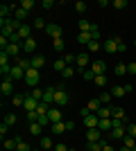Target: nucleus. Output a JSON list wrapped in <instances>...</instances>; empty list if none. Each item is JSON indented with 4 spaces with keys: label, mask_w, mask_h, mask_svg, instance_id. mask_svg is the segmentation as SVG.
<instances>
[{
    "label": "nucleus",
    "mask_w": 136,
    "mask_h": 151,
    "mask_svg": "<svg viewBox=\"0 0 136 151\" xmlns=\"http://www.w3.org/2000/svg\"><path fill=\"white\" fill-rule=\"evenodd\" d=\"M0 93L5 95V97H9V95H14V83L9 77H5V81H2V86H0Z\"/></svg>",
    "instance_id": "0eeeda50"
},
{
    "label": "nucleus",
    "mask_w": 136,
    "mask_h": 151,
    "mask_svg": "<svg viewBox=\"0 0 136 151\" xmlns=\"http://www.w3.org/2000/svg\"><path fill=\"white\" fill-rule=\"evenodd\" d=\"M113 72H116V77H125L127 75V63H118L113 68Z\"/></svg>",
    "instance_id": "cd10ccee"
},
{
    "label": "nucleus",
    "mask_w": 136,
    "mask_h": 151,
    "mask_svg": "<svg viewBox=\"0 0 136 151\" xmlns=\"http://www.w3.org/2000/svg\"><path fill=\"white\" fill-rule=\"evenodd\" d=\"M41 7H43V9H52V7H55V2H52V0H43V2H41Z\"/></svg>",
    "instance_id": "6e6d98bb"
},
{
    "label": "nucleus",
    "mask_w": 136,
    "mask_h": 151,
    "mask_svg": "<svg viewBox=\"0 0 136 151\" xmlns=\"http://www.w3.org/2000/svg\"><path fill=\"white\" fill-rule=\"evenodd\" d=\"M95 115L100 117V120H109V117H111V106H102Z\"/></svg>",
    "instance_id": "5701e85b"
},
{
    "label": "nucleus",
    "mask_w": 136,
    "mask_h": 151,
    "mask_svg": "<svg viewBox=\"0 0 136 151\" xmlns=\"http://www.w3.org/2000/svg\"><path fill=\"white\" fill-rule=\"evenodd\" d=\"M127 135L136 138V122H129V124H127Z\"/></svg>",
    "instance_id": "49530a36"
},
{
    "label": "nucleus",
    "mask_w": 136,
    "mask_h": 151,
    "mask_svg": "<svg viewBox=\"0 0 136 151\" xmlns=\"http://www.w3.org/2000/svg\"><path fill=\"white\" fill-rule=\"evenodd\" d=\"M50 131L52 133H64V131H68V129H66V122H55V124H50Z\"/></svg>",
    "instance_id": "aec40b11"
},
{
    "label": "nucleus",
    "mask_w": 136,
    "mask_h": 151,
    "mask_svg": "<svg viewBox=\"0 0 136 151\" xmlns=\"http://www.w3.org/2000/svg\"><path fill=\"white\" fill-rule=\"evenodd\" d=\"M55 151H68V147L64 142H59V145H55Z\"/></svg>",
    "instance_id": "4d7b16f0"
},
{
    "label": "nucleus",
    "mask_w": 136,
    "mask_h": 151,
    "mask_svg": "<svg viewBox=\"0 0 136 151\" xmlns=\"http://www.w3.org/2000/svg\"><path fill=\"white\" fill-rule=\"evenodd\" d=\"M111 97H113V95H111V93H102V95H97V99L102 101V106H109Z\"/></svg>",
    "instance_id": "2f4dec72"
},
{
    "label": "nucleus",
    "mask_w": 136,
    "mask_h": 151,
    "mask_svg": "<svg viewBox=\"0 0 136 151\" xmlns=\"http://www.w3.org/2000/svg\"><path fill=\"white\" fill-rule=\"evenodd\" d=\"M64 61H66V65H75V63H77V57H75V54H64Z\"/></svg>",
    "instance_id": "a19ab883"
},
{
    "label": "nucleus",
    "mask_w": 136,
    "mask_h": 151,
    "mask_svg": "<svg viewBox=\"0 0 136 151\" xmlns=\"http://www.w3.org/2000/svg\"><path fill=\"white\" fill-rule=\"evenodd\" d=\"M127 75H136V61L127 63Z\"/></svg>",
    "instance_id": "603ef678"
},
{
    "label": "nucleus",
    "mask_w": 136,
    "mask_h": 151,
    "mask_svg": "<svg viewBox=\"0 0 136 151\" xmlns=\"http://www.w3.org/2000/svg\"><path fill=\"white\" fill-rule=\"evenodd\" d=\"M97 124H100V117H97L95 113H91L84 117V126L86 129H97Z\"/></svg>",
    "instance_id": "6e6552de"
},
{
    "label": "nucleus",
    "mask_w": 136,
    "mask_h": 151,
    "mask_svg": "<svg viewBox=\"0 0 136 151\" xmlns=\"http://www.w3.org/2000/svg\"><path fill=\"white\" fill-rule=\"evenodd\" d=\"M52 50H55V52H64L66 50L64 38H55V41H52Z\"/></svg>",
    "instance_id": "393cba45"
},
{
    "label": "nucleus",
    "mask_w": 136,
    "mask_h": 151,
    "mask_svg": "<svg viewBox=\"0 0 136 151\" xmlns=\"http://www.w3.org/2000/svg\"><path fill=\"white\" fill-rule=\"evenodd\" d=\"M7 54H9V57H12V59H18V52H20V45H16V43H9V45H7Z\"/></svg>",
    "instance_id": "6ab92c4d"
},
{
    "label": "nucleus",
    "mask_w": 136,
    "mask_h": 151,
    "mask_svg": "<svg viewBox=\"0 0 136 151\" xmlns=\"http://www.w3.org/2000/svg\"><path fill=\"white\" fill-rule=\"evenodd\" d=\"M123 145H125V147H129L132 151H136V138H132V135H125V138H123Z\"/></svg>",
    "instance_id": "bb28decb"
},
{
    "label": "nucleus",
    "mask_w": 136,
    "mask_h": 151,
    "mask_svg": "<svg viewBox=\"0 0 136 151\" xmlns=\"http://www.w3.org/2000/svg\"><path fill=\"white\" fill-rule=\"evenodd\" d=\"M43 93H45V90H41V88H34L30 97H34V99H39V101H43Z\"/></svg>",
    "instance_id": "79ce46f5"
},
{
    "label": "nucleus",
    "mask_w": 136,
    "mask_h": 151,
    "mask_svg": "<svg viewBox=\"0 0 136 151\" xmlns=\"http://www.w3.org/2000/svg\"><path fill=\"white\" fill-rule=\"evenodd\" d=\"M127 7V0H113V9H125Z\"/></svg>",
    "instance_id": "09e8293b"
},
{
    "label": "nucleus",
    "mask_w": 136,
    "mask_h": 151,
    "mask_svg": "<svg viewBox=\"0 0 136 151\" xmlns=\"http://www.w3.org/2000/svg\"><path fill=\"white\" fill-rule=\"evenodd\" d=\"M86 140L89 142H100L102 140V131L100 129H86Z\"/></svg>",
    "instance_id": "39448f33"
},
{
    "label": "nucleus",
    "mask_w": 136,
    "mask_h": 151,
    "mask_svg": "<svg viewBox=\"0 0 136 151\" xmlns=\"http://www.w3.org/2000/svg\"><path fill=\"white\" fill-rule=\"evenodd\" d=\"M39 77H41V72H39V70L30 68V70L25 72V79H23V81H25L27 86H32V88H36V83H39Z\"/></svg>",
    "instance_id": "f03ea898"
},
{
    "label": "nucleus",
    "mask_w": 136,
    "mask_h": 151,
    "mask_svg": "<svg viewBox=\"0 0 136 151\" xmlns=\"http://www.w3.org/2000/svg\"><path fill=\"white\" fill-rule=\"evenodd\" d=\"M73 75H75V68H73V65H68V68H66L64 72H61V77H64V79H71Z\"/></svg>",
    "instance_id": "37998d69"
},
{
    "label": "nucleus",
    "mask_w": 136,
    "mask_h": 151,
    "mask_svg": "<svg viewBox=\"0 0 136 151\" xmlns=\"http://www.w3.org/2000/svg\"><path fill=\"white\" fill-rule=\"evenodd\" d=\"M55 86H50V88H45V93H43V104H48V106H52L55 104Z\"/></svg>",
    "instance_id": "1a4fd4ad"
},
{
    "label": "nucleus",
    "mask_w": 136,
    "mask_h": 151,
    "mask_svg": "<svg viewBox=\"0 0 136 151\" xmlns=\"http://www.w3.org/2000/svg\"><path fill=\"white\" fill-rule=\"evenodd\" d=\"M16 140H18V145H16V151H32V147L27 145V142H23L20 138H16Z\"/></svg>",
    "instance_id": "72a5a7b5"
},
{
    "label": "nucleus",
    "mask_w": 136,
    "mask_h": 151,
    "mask_svg": "<svg viewBox=\"0 0 136 151\" xmlns=\"http://www.w3.org/2000/svg\"><path fill=\"white\" fill-rule=\"evenodd\" d=\"M86 108H89L91 113H97V111H100V108H102V101L97 99V97H93V99H91L89 104H86Z\"/></svg>",
    "instance_id": "a211bd4d"
},
{
    "label": "nucleus",
    "mask_w": 136,
    "mask_h": 151,
    "mask_svg": "<svg viewBox=\"0 0 136 151\" xmlns=\"http://www.w3.org/2000/svg\"><path fill=\"white\" fill-rule=\"evenodd\" d=\"M100 47H102V45H100V41H91V43L86 45V50H89V52H97Z\"/></svg>",
    "instance_id": "58836bf2"
},
{
    "label": "nucleus",
    "mask_w": 136,
    "mask_h": 151,
    "mask_svg": "<svg viewBox=\"0 0 136 151\" xmlns=\"http://www.w3.org/2000/svg\"><path fill=\"white\" fill-rule=\"evenodd\" d=\"M41 129H43V126H41L39 122H32V124H30V133H32V135H41Z\"/></svg>",
    "instance_id": "473e14b6"
},
{
    "label": "nucleus",
    "mask_w": 136,
    "mask_h": 151,
    "mask_svg": "<svg viewBox=\"0 0 136 151\" xmlns=\"http://www.w3.org/2000/svg\"><path fill=\"white\" fill-rule=\"evenodd\" d=\"M48 117H50L52 124H55V122H64V120H61V111H59L57 106H50V111H48Z\"/></svg>",
    "instance_id": "9b49d317"
},
{
    "label": "nucleus",
    "mask_w": 136,
    "mask_h": 151,
    "mask_svg": "<svg viewBox=\"0 0 136 151\" xmlns=\"http://www.w3.org/2000/svg\"><path fill=\"white\" fill-rule=\"evenodd\" d=\"M134 45H136V41H134Z\"/></svg>",
    "instance_id": "0e129e2a"
},
{
    "label": "nucleus",
    "mask_w": 136,
    "mask_h": 151,
    "mask_svg": "<svg viewBox=\"0 0 136 151\" xmlns=\"http://www.w3.org/2000/svg\"><path fill=\"white\" fill-rule=\"evenodd\" d=\"M52 138H48V135H45V138H41V149H52Z\"/></svg>",
    "instance_id": "e433bc0d"
},
{
    "label": "nucleus",
    "mask_w": 136,
    "mask_h": 151,
    "mask_svg": "<svg viewBox=\"0 0 136 151\" xmlns=\"http://www.w3.org/2000/svg\"><path fill=\"white\" fill-rule=\"evenodd\" d=\"M75 9H77V12L82 14V12H86V9H89V5H86V2H82V0H79V2H75Z\"/></svg>",
    "instance_id": "8fccbe9b"
},
{
    "label": "nucleus",
    "mask_w": 136,
    "mask_h": 151,
    "mask_svg": "<svg viewBox=\"0 0 136 151\" xmlns=\"http://www.w3.org/2000/svg\"><path fill=\"white\" fill-rule=\"evenodd\" d=\"M45 32H48V34H50V36H52V41H55V38H61V34H64V29H61V25H55V23L45 27Z\"/></svg>",
    "instance_id": "423d86ee"
},
{
    "label": "nucleus",
    "mask_w": 136,
    "mask_h": 151,
    "mask_svg": "<svg viewBox=\"0 0 136 151\" xmlns=\"http://www.w3.org/2000/svg\"><path fill=\"white\" fill-rule=\"evenodd\" d=\"M77 27H79V32H91V29H93L95 25H91L89 20H84V18H82V20L77 23Z\"/></svg>",
    "instance_id": "c85d7f7f"
},
{
    "label": "nucleus",
    "mask_w": 136,
    "mask_h": 151,
    "mask_svg": "<svg viewBox=\"0 0 136 151\" xmlns=\"http://www.w3.org/2000/svg\"><path fill=\"white\" fill-rule=\"evenodd\" d=\"M77 72H79V75H82V77H84L86 81H93V79H95V75L91 72V68H89V70H77Z\"/></svg>",
    "instance_id": "f704fd0d"
},
{
    "label": "nucleus",
    "mask_w": 136,
    "mask_h": 151,
    "mask_svg": "<svg viewBox=\"0 0 136 151\" xmlns=\"http://www.w3.org/2000/svg\"><path fill=\"white\" fill-rule=\"evenodd\" d=\"M118 151H132V149H129V147H125V145H123V147H120Z\"/></svg>",
    "instance_id": "680f3d73"
},
{
    "label": "nucleus",
    "mask_w": 136,
    "mask_h": 151,
    "mask_svg": "<svg viewBox=\"0 0 136 151\" xmlns=\"http://www.w3.org/2000/svg\"><path fill=\"white\" fill-rule=\"evenodd\" d=\"M5 124H7V126H14V124H16V115L7 113V115H5Z\"/></svg>",
    "instance_id": "c03bdc74"
},
{
    "label": "nucleus",
    "mask_w": 136,
    "mask_h": 151,
    "mask_svg": "<svg viewBox=\"0 0 136 151\" xmlns=\"http://www.w3.org/2000/svg\"><path fill=\"white\" fill-rule=\"evenodd\" d=\"M55 106L57 108H61V106H66V104H68V99H71V97H68V93H66V86L64 83H59V86H55Z\"/></svg>",
    "instance_id": "f257e3e1"
},
{
    "label": "nucleus",
    "mask_w": 136,
    "mask_h": 151,
    "mask_svg": "<svg viewBox=\"0 0 136 151\" xmlns=\"http://www.w3.org/2000/svg\"><path fill=\"white\" fill-rule=\"evenodd\" d=\"M7 131H9V126L5 124V122H2V124H0V138L5 140V135H7Z\"/></svg>",
    "instance_id": "864d4df0"
},
{
    "label": "nucleus",
    "mask_w": 136,
    "mask_h": 151,
    "mask_svg": "<svg viewBox=\"0 0 136 151\" xmlns=\"http://www.w3.org/2000/svg\"><path fill=\"white\" fill-rule=\"evenodd\" d=\"M34 50H36V41H34V38H27V41H23V52L32 54Z\"/></svg>",
    "instance_id": "f3484780"
},
{
    "label": "nucleus",
    "mask_w": 136,
    "mask_h": 151,
    "mask_svg": "<svg viewBox=\"0 0 136 151\" xmlns=\"http://www.w3.org/2000/svg\"><path fill=\"white\" fill-rule=\"evenodd\" d=\"M111 95H113V97H125V95H127V93H125V88H123V86H113V90H111Z\"/></svg>",
    "instance_id": "c9c22d12"
},
{
    "label": "nucleus",
    "mask_w": 136,
    "mask_h": 151,
    "mask_svg": "<svg viewBox=\"0 0 136 151\" xmlns=\"http://www.w3.org/2000/svg\"><path fill=\"white\" fill-rule=\"evenodd\" d=\"M14 106H23V104H25V97H23V95H14Z\"/></svg>",
    "instance_id": "a18cd8bd"
},
{
    "label": "nucleus",
    "mask_w": 136,
    "mask_h": 151,
    "mask_svg": "<svg viewBox=\"0 0 136 151\" xmlns=\"http://www.w3.org/2000/svg\"><path fill=\"white\" fill-rule=\"evenodd\" d=\"M109 135H111V140H123L125 135H127V126H118V129H113Z\"/></svg>",
    "instance_id": "4468645a"
},
{
    "label": "nucleus",
    "mask_w": 136,
    "mask_h": 151,
    "mask_svg": "<svg viewBox=\"0 0 136 151\" xmlns=\"http://www.w3.org/2000/svg\"><path fill=\"white\" fill-rule=\"evenodd\" d=\"M25 117H27V120H30V124H32V122H36V120H39V115H36V111H32V113H27Z\"/></svg>",
    "instance_id": "5fc2aeb1"
},
{
    "label": "nucleus",
    "mask_w": 136,
    "mask_h": 151,
    "mask_svg": "<svg viewBox=\"0 0 136 151\" xmlns=\"http://www.w3.org/2000/svg\"><path fill=\"white\" fill-rule=\"evenodd\" d=\"M18 7H23L25 12H30V9H34V0H20Z\"/></svg>",
    "instance_id": "4c0bfd02"
},
{
    "label": "nucleus",
    "mask_w": 136,
    "mask_h": 151,
    "mask_svg": "<svg viewBox=\"0 0 136 151\" xmlns=\"http://www.w3.org/2000/svg\"><path fill=\"white\" fill-rule=\"evenodd\" d=\"M102 151H118V149H113L111 145H104V149H102Z\"/></svg>",
    "instance_id": "052dcab7"
},
{
    "label": "nucleus",
    "mask_w": 136,
    "mask_h": 151,
    "mask_svg": "<svg viewBox=\"0 0 136 151\" xmlns=\"http://www.w3.org/2000/svg\"><path fill=\"white\" fill-rule=\"evenodd\" d=\"M97 129H100V131H104V133H111L113 131V120H100V124H97Z\"/></svg>",
    "instance_id": "dca6fc26"
},
{
    "label": "nucleus",
    "mask_w": 136,
    "mask_h": 151,
    "mask_svg": "<svg viewBox=\"0 0 136 151\" xmlns=\"http://www.w3.org/2000/svg\"><path fill=\"white\" fill-rule=\"evenodd\" d=\"M36 106H39V99H34V97H25V104H23L25 113H32V111H36Z\"/></svg>",
    "instance_id": "9d476101"
},
{
    "label": "nucleus",
    "mask_w": 136,
    "mask_h": 151,
    "mask_svg": "<svg viewBox=\"0 0 136 151\" xmlns=\"http://www.w3.org/2000/svg\"><path fill=\"white\" fill-rule=\"evenodd\" d=\"M111 117H116V120H125V108H120V106L111 108Z\"/></svg>",
    "instance_id": "a878e982"
},
{
    "label": "nucleus",
    "mask_w": 136,
    "mask_h": 151,
    "mask_svg": "<svg viewBox=\"0 0 136 151\" xmlns=\"http://www.w3.org/2000/svg\"><path fill=\"white\" fill-rule=\"evenodd\" d=\"M9 79H12V81L14 79H25V70L20 68V65H14L12 72H9Z\"/></svg>",
    "instance_id": "2eb2a0df"
},
{
    "label": "nucleus",
    "mask_w": 136,
    "mask_h": 151,
    "mask_svg": "<svg viewBox=\"0 0 136 151\" xmlns=\"http://www.w3.org/2000/svg\"><path fill=\"white\" fill-rule=\"evenodd\" d=\"M27 14H30V12H25L23 7H16V9H14V18H16V20H20V23H23V20L27 18Z\"/></svg>",
    "instance_id": "4be33fe9"
},
{
    "label": "nucleus",
    "mask_w": 136,
    "mask_h": 151,
    "mask_svg": "<svg viewBox=\"0 0 136 151\" xmlns=\"http://www.w3.org/2000/svg\"><path fill=\"white\" fill-rule=\"evenodd\" d=\"M43 63H45V57H43V54H36V57L30 59V65H32L34 70H41V68H43Z\"/></svg>",
    "instance_id": "ddd939ff"
},
{
    "label": "nucleus",
    "mask_w": 136,
    "mask_h": 151,
    "mask_svg": "<svg viewBox=\"0 0 136 151\" xmlns=\"http://www.w3.org/2000/svg\"><path fill=\"white\" fill-rule=\"evenodd\" d=\"M34 27H36V29H45L48 25H45V20H43V18H36V20H34Z\"/></svg>",
    "instance_id": "3c124183"
},
{
    "label": "nucleus",
    "mask_w": 136,
    "mask_h": 151,
    "mask_svg": "<svg viewBox=\"0 0 136 151\" xmlns=\"http://www.w3.org/2000/svg\"><path fill=\"white\" fill-rule=\"evenodd\" d=\"M91 63V59H89V52H82V54H77V70H84L86 65Z\"/></svg>",
    "instance_id": "f8f14e48"
},
{
    "label": "nucleus",
    "mask_w": 136,
    "mask_h": 151,
    "mask_svg": "<svg viewBox=\"0 0 136 151\" xmlns=\"http://www.w3.org/2000/svg\"><path fill=\"white\" fill-rule=\"evenodd\" d=\"M79 115H82V120H84L86 115H91V111H89V108H82V111H79Z\"/></svg>",
    "instance_id": "bf43d9fd"
},
{
    "label": "nucleus",
    "mask_w": 136,
    "mask_h": 151,
    "mask_svg": "<svg viewBox=\"0 0 136 151\" xmlns=\"http://www.w3.org/2000/svg\"><path fill=\"white\" fill-rule=\"evenodd\" d=\"M52 68H55V72H64V70L68 68V65H66V61H64V59H59V61H55V65H52Z\"/></svg>",
    "instance_id": "7c9ffc66"
},
{
    "label": "nucleus",
    "mask_w": 136,
    "mask_h": 151,
    "mask_svg": "<svg viewBox=\"0 0 136 151\" xmlns=\"http://www.w3.org/2000/svg\"><path fill=\"white\" fill-rule=\"evenodd\" d=\"M77 41H79V43H84V45H89L91 41H93V36H91V32H79Z\"/></svg>",
    "instance_id": "b1692460"
},
{
    "label": "nucleus",
    "mask_w": 136,
    "mask_h": 151,
    "mask_svg": "<svg viewBox=\"0 0 136 151\" xmlns=\"http://www.w3.org/2000/svg\"><path fill=\"white\" fill-rule=\"evenodd\" d=\"M66 129H68V131H73V129H75V122H71V120H66Z\"/></svg>",
    "instance_id": "13d9d810"
},
{
    "label": "nucleus",
    "mask_w": 136,
    "mask_h": 151,
    "mask_svg": "<svg viewBox=\"0 0 136 151\" xmlns=\"http://www.w3.org/2000/svg\"><path fill=\"white\" fill-rule=\"evenodd\" d=\"M93 81H95V86H100V88H102V86H107V75H97Z\"/></svg>",
    "instance_id": "ea45409f"
},
{
    "label": "nucleus",
    "mask_w": 136,
    "mask_h": 151,
    "mask_svg": "<svg viewBox=\"0 0 136 151\" xmlns=\"http://www.w3.org/2000/svg\"><path fill=\"white\" fill-rule=\"evenodd\" d=\"M5 142V149L7 151H16V145H18V140L16 138H12V140H2Z\"/></svg>",
    "instance_id": "c756f323"
},
{
    "label": "nucleus",
    "mask_w": 136,
    "mask_h": 151,
    "mask_svg": "<svg viewBox=\"0 0 136 151\" xmlns=\"http://www.w3.org/2000/svg\"><path fill=\"white\" fill-rule=\"evenodd\" d=\"M91 72H93V75H104V72H107V63L104 61H93L91 63Z\"/></svg>",
    "instance_id": "20e7f679"
},
{
    "label": "nucleus",
    "mask_w": 136,
    "mask_h": 151,
    "mask_svg": "<svg viewBox=\"0 0 136 151\" xmlns=\"http://www.w3.org/2000/svg\"><path fill=\"white\" fill-rule=\"evenodd\" d=\"M16 9V5H2L0 7V18H9V14Z\"/></svg>",
    "instance_id": "412c9836"
},
{
    "label": "nucleus",
    "mask_w": 136,
    "mask_h": 151,
    "mask_svg": "<svg viewBox=\"0 0 136 151\" xmlns=\"http://www.w3.org/2000/svg\"><path fill=\"white\" fill-rule=\"evenodd\" d=\"M120 43H123V41H120V38H109V41H104V45H102V47H104V52H109V54H113V52H118V50H120Z\"/></svg>",
    "instance_id": "7ed1b4c3"
},
{
    "label": "nucleus",
    "mask_w": 136,
    "mask_h": 151,
    "mask_svg": "<svg viewBox=\"0 0 136 151\" xmlns=\"http://www.w3.org/2000/svg\"><path fill=\"white\" fill-rule=\"evenodd\" d=\"M36 122H39L41 126H48V124H52V122H50V117H48V115H39V120H36Z\"/></svg>",
    "instance_id": "de8ad7c7"
},
{
    "label": "nucleus",
    "mask_w": 136,
    "mask_h": 151,
    "mask_svg": "<svg viewBox=\"0 0 136 151\" xmlns=\"http://www.w3.org/2000/svg\"><path fill=\"white\" fill-rule=\"evenodd\" d=\"M68 151H77V149H68Z\"/></svg>",
    "instance_id": "e2e57ef3"
}]
</instances>
